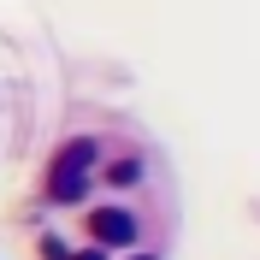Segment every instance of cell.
<instances>
[{
  "instance_id": "obj_1",
  "label": "cell",
  "mask_w": 260,
  "mask_h": 260,
  "mask_svg": "<svg viewBox=\"0 0 260 260\" xmlns=\"http://www.w3.org/2000/svg\"><path fill=\"white\" fill-rule=\"evenodd\" d=\"M101 160V142L95 136H71V142L53 148V166H48V201H83L89 189V166Z\"/></svg>"
},
{
  "instance_id": "obj_2",
  "label": "cell",
  "mask_w": 260,
  "mask_h": 260,
  "mask_svg": "<svg viewBox=\"0 0 260 260\" xmlns=\"http://www.w3.org/2000/svg\"><path fill=\"white\" fill-rule=\"evenodd\" d=\"M83 225H89L95 248H130V243H136V219H130L124 207H95Z\"/></svg>"
},
{
  "instance_id": "obj_3",
  "label": "cell",
  "mask_w": 260,
  "mask_h": 260,
  "mask_svg": "<svg viewBox=\"0 0 260 260\" xmlns=\"http://www.w3.org/2000/svg\"><path fill=\"white\" fill-rule=\"evenodd\" d=\"M107 183H142V160H136V154L113 160V166H107Z\"/></svg>"
},
{
  "instance_id": "obj_4",
  "label": "cell",
  "mask_w": 260,
  "mask_h": 260,
  "mask_svg": "<svg viewBox=\"0 0 260 260\" xmlns=\"http://www.w3.org/2000/svg\"><path fill=\"white\" fill-rule=\"evenodd\" d=\"M42 254H48V260H71V254L59 248V237H42Z\"/></svg>"
},
{
  "instance_id": "obj_5",
  "label": "cell",
  "mask_w": 260,
  "mask_h": 260,
  "mask_svg": "<svg viewBox=\"0 0 260 260\" xmlns=\"http://www.w3.org/2000/svg\"><path fill=\"white\" fill-rule=\"evenodd\" d=\"M71 260H107V254H101V248H83V254H71Z\"/></svg>"
},
{
  "instance_id": "obj_6",
  "label": "cell",
  "mask_w": 260,
  "mask_h": 260,
  "mask_svg": "<svg viewBox=\"0 0 260 260\" xmlns=\"http://www.w3.org/2000/svg\"><path fill=\"white\" fill-rule=\"evenodd\" d=\"M130 260H160V254H130Z\"/></svg>"
}]
</instances>
